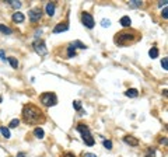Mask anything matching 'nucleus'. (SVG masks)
<instances>
[{
	"label": "nucleus",
	"instance_id": "obj_8",
	"mask_svg": "<svg viewBox=\"0 0 168 157\" xmlns=\"http://www.w3.org/2000/svg\"><path fill=\"white\" fill-rule=\"evenodd\" d=\"M123 142H125L126 145H129V146H132V147L139 146V140H137V139L135 137V136H130V135L123 136Z\"/></svg>",
	"mask_w": 168,
	"mask_h": 157
},
{
	"label": "nucleus",
	"instance_id": "obj_33",
	"mask_svg": "<svg viewBox=\"0 0 168 157\" xmlns=\"http://www.w3.org/2000/svg\"><path fill=\"white\" fill-rule=\"evenodd\" d=\"M18 157H27V156L24 154V153H20V154H18Z\"/></svg>",
	"mask_w": 168,
	"mask_h": 157
},
{
	"label": "nucleus",
	"instance_id": "obj_18",
	"mask_svg": "<svg viewBox=\"0 0 168 157\" xmlns=\"http://www.w3.org/2000/svg\"><path fill=\"white\" fill-rule=\"evenodd\" d=\"M74 56H76V48L70 43L67 48V58H74Z\"/></svg>",
	"mask_w": 168,
	"mask_h": 157
},
{
	"label": "nucleus",
	"instance_id": "obj_23",
	"mask_svg": "<svg viewBox=\"0 0 168 157\" xmlns=\"http://www.w3.org/2000/svg\"><path fill=\"white\" fill-rule=\"evenodd\" d=\"M142 4H143V3L140 1V0H132L130 3H129V6H130V7H140Z\"/></svg>",
	"mask_w": 168,
	"mask_h": 157
},
{
	"label": "nucleus",
	"instance_id": "obj_26",
	"mask_svg": "<svg viewBox=\"0 0 168 157\" xmlns=\"http://www.w3.org/2000/svg\"><path fill=\"white\" fill-rule=\"evenodd\" d=\"M101 25H102V27H104V28L109 27V25H111V21H109V20H108V18H104V20L101 21Z\"/></svg>",
	"mask_w": 168,
	"mask_h": 157
},
{
	"label": "nucleus",
	"instance_id": "obj_28",
	"mask_svg": "<svg viewBox=\"0 0 168 157\" xmlns=\"http://www.w3.org/2000/svg\"><path fill=\"white\" fill-rule=\"evenodd\" d=\"M83 157H97V154H94V153H84Z\"/></svg>",
	"mask_w": 168,
	"mask_h": 157
},
{
	"label": "nucleus",
	"instance_id": "obj_31",
	"mask_svg": "<svg viewBox=\"0 0 168 157\" xmlns=\"http://www.w3.org/2000/svg\"><path fill=\"white\" fill-rule=\"evenodd\" d=\"M158 6H160V7H163V6H164V7H165V6H167V1L164 0V1H161V3H160V4H158Z\"/></svg>",
	"mask_w": 168,
	"mask_h": 157
},
{
	"label": "nucleus",
	"instance_id": "obj_14",
	"mask_svg": "<svg viewBox=\"0 0 168 157\" xmlns=\"http://www.w3.org/2000/svg\"><path fill=\"white\" fill-rule=\"evenodd\" d=\"M34 135H35V137H37V139H43L45 132H43V129H42V128H35V129H34Z\"/></svg>",
	"mask_w": 168,
	"mask_h": 157
},
{
	"label": "nucleus",
	"instance_id": "obj_30",
	"mask_svg": "<svg viewBox=\"0 0 168 157\" xmlns=\"http://www.w3.org/2000/svg\"><path fill=\"white\" fill-rule=\"evenodd\" d=\"M0 59H4V51H0Z\"/></svg>",
	"mask_w": 168,
	"mask_h": 157
},
{
	"label": "nucleus",
	"instance_id": "obj_32",
	"mask_svg": "<svg viewBox=\"0 0 168 157\" xmlns=\"http://www.w3.org/2000/svg\"><path fill=\"white\" fill-rule=\"evenodd\" d=\"M64 157H74V154H73V153H66Z\"/></svg>",
	"mask_w": 168,
	"mask_h": 157
},
{
	"label": "nucleus",
	"instance_id": "obj_5",
	"mask_svg": "<svg viewBox=\"0 0 168 157\" xmlns=\"http://www.w3.org/2000/svg\"><path fill=\"white\" fill-rule=\"evenodd\" d=\"M32 48H34V51H35L39 56H45V55L48 54V48L42 39H35V41L32 42Z\"/></svg>",
	"mask_w": 168,
	"mask_h": 157
},
{
	"label": "nucleus",
	"instance_id": "obj_15",
	"mask_svg": "<svg viewBox=\"0 0 168 157\" xmlns=\"http://www.w3.org/2000/svg\"><path fill=\"white\" fill-rule=\"evenodd\" d=\"M0 33L4 34V35H10L13 33V30L10 27H7V25H3V24H0Z\"/></svg>",
	"mask_w": 168,
	"mask_h": 157
},
{
	"label": "nucleus",
	"instance_id": "obj_1",
	"mask_svg": "<svg viewBox=\"0 0 168 157\" xmlns=\"http://www.w3.org/2000/svg\"><path fill=\"white\" fill-rule=\"evenodd\" d=\"M42 116V112L39 111V108H37L35 105L28 104L22 108V118L27 124H37L39 118Z\"/></svg>",
	"mask_w": 168,
	"mask_h": 157
},
{
	"label": "nucleus",
	"instance_id": "obj_6",
	"mask_svg": "<svg viewBox=\"0 0 168 157\" xmlns=\"http://www.w3.org/2000/svg\"><path fill=\"white\" fill-rule=\"evenodd\" d=\"M28 17H30L31 22L39 21L41 17H42V10L39 9V7H34V9H31V10L28 11Z\"/></svg>",
	"mask_w": 168,
	"mask_h": 157
},
{
	"label": "nucleus",
	"instance_id": "obj_10",
	"mask_svg": "<svg viewBox=\"0 0 168 157\" xmlns=\"http://www.w3.org/2000/svg\"><path fill=\"white\" fill-rule=\"evenodd\" d=\"M55 9H56L55 3H48V4H46V14H48V16H49V17L55 16Z\"/></svg>",
	"mask_w": 168,
	"mask_h": 157
},
{
	"label": "nucleus",
	"instance_id": "obj_29",
	"mask_svg": "<svg viewBox=\"0 0 168 157\" xmlns=\"http://www.w3.org/2000/svg\"><path fill=\"white\" fill-rule=\"evenodd\" d=\"M167 13H168L167 7H164V10H163V17H164V18H165V20H167V18H168V14H167Z\"/></svg>",
	"mask_w": 168,
	"mask_h": 157
},
{
	"label": "nucleus",
	"instance_id": "obj_34",
	"mask_svg": "<svg viewBox=\"0 0 168 157\" xmlns=\"http://www.w3.org/2000/svg\"><path fill=\"white\" fill-rule=\"evenodd\" d=\"M1 100H3V98H1V97H0V103H1Z\"/></svg>",
	"mask_w": 168,
	"mask_h": 157
},
{
	"label": "nucleus",
	"instance_id": "obj_17",
	"mask_svg": "<svg viewBox=\"0 0 168 157\" xmlns=\"http://www.w3.org/2000/svg\"><path fill=\"white\" fill-rule=\"evenodd\" d=\"M0 133H1V135H3V137H6V139H10V137H11L10 130L7 129L6 126H1V128H0Z\"/></svg>",
	"mask_w": 168,
	"mask_h": 157
},
{
	"label": "nucleus",
	"instance_id": "obj_22",
	"mask_svg": "<svg viewBox=\"0 0 168 157\" xmlns=\"http://www.w3.org/2000/svg\"><path fill=\"white\" fill-rule=\"evenodd\" d=\"M18 125H20V119L16 118V119H11L10 124H9V126H10V128H17Z\"/></svg>",
	"mask_w": 168,
	"mask_h": 157
},
{
	"label": "nucleus",
	"instance_id": "obj_19",
	"mask_svg": "<svg viewBox=\"0 0 168 157\" xmlns=\"http://www.w3.org/2000/svg\"><path fill=\"white\" fill-rule=\"evenodd\" d=\"M7 60H9V63L11 65L13 69H17V67H18V60H17L16 58H13V56H11V58H7Z\"/></svg>",
	"mask_w": 168,
	"mask_h": 157
},
{
	"label": "nucleus",
	"instance_id": "obj_24",
	"mask_svg": "<svg viewBox=\"0 0 168 157\" xmlns=\"http://www.w3.org/2000/svg\"><path fill=\"white\" fill-rule=\"evenodd\" d=\"M161 66H163L164 70H167L168 69V58H163V60H161Z\"/></svg>",
	"mask_w": 168,
	"mask_h": 157
},
{
	"label": "nucleus",
	"instance_id": "obj_21",
	"mask_svg": "<svg viewBox=\"0 0 168 157\" xmlns=\"http://www.w3.org/2000/svg\"><path fill=\"white\" fill-rule=\"evenodd\" d=\"M7 3H9L13 9H20L21 7V3L20 1H16V0H7Z\"/></svg>",
	"mask_w": 168,
	"mask_h": 157
},
{
	"label": "nucleus",
	"instance_id": "obj_27",
	"mask_svg": "<svg viewBox=\"0 0 168 157\" xmlns=\"http://www.w3.org/2000/svg\"><path fill=\"white\" fill-rule=\"evenodd\" d=\"M73 107L76 111H80L81 109V104H80V101H73Z\"/></svg>",
	"mask_w": 168,
	"mask_h": 157
},
{
	"label": "nucleus",
	"instance_id": "obj_9",
	"mask_svg": "<svg viewBox=\"0 0 168 157\" xmlns=\"http://www.w3.org/2000/svg\"><path fill=\"white\" fill-rule=\"evenodd\" d=\"M69 30V25L67 24H58V25H55L53 28V34H59V33H64V31H67Z\"/></svg>",
	"mask_w": 168,
	"mask_h": 157
},
{
	"label": "nucleus",
	"instance_id": "obj_11",
	"mask_svg": "<svg viewBox=\"0 0 168 157\" xmlns=\"http://www.w3.org/2000/svg\"><path fill=\"white\" fill-rule=\"evenodd\" d=\"M25 20V17H24V14L22 13H18V11H16L14 14H13V21L14 22H22Z\"/></svg>",
	"mask_w": 168,
	"mask_h": 157
},
{
	"label": "nucleus",
	"instance_id": "obj_2",
	"mask_svg": "<svg viewBox=\"0 0 168 157\" xmlns=\"http://www.w3.org/2000/svg\"><path fill=\"white\" fill-rule=\"evenodd\" d=\"M77 130H79L80 133H81V137H83L84 143L87 145V146H93L95 143L94 137H93V135H91V132H90L88 126L84 124H79L77 125Z\"/></svg>",
	"mask_w": 168,
	"mask_h": 157
},
{
	"label": "nucleus",
	"instance_id": "obj_16",
	"mask_svg": "<svg viewBox=\"0 0 168 157\" xmlns=\"http://www.w3.org/2000/svg\"><path fill=\"white\" fill-rule=\"evenodd\" d=\"M158 54H160V52H158V49L156 48V46H151V49L148 51V56H150L151 59H156V58H158Z\"/></svg>",
	"mask_w": 168,
	"mask_h": 157
},
{
	"label": "nucleus",
	"instance_id": "obj_20",
	"mask_svg": "<svg viewBox=\"0 0 168 157\" xmlns=\"http://www.w3.org/2000/svg\"><path fill=\"white\" fill-rule=\"evenodd\" d=\"M72 45H73L74 48H80V49H87V45L83 42H80V41H74V42H72Z\"/></svg>",
	"mask_w": 168,
	"mask_h": 157
},
{
	"label": "nucleus",
	"instance_id": "obj_3",
	"mask_svg": "<svg viewBox=\"0 0 168 157\" xmlns=\"http://www.w3.org/2000/svg\"><path fill=\"white\" fill-rule=\"evenodd\" d=\"M133 39H135V34H133V33H129V31H122V33L116 34L115 38H114V41H115V43H118V45L125 46V45H127L129 42H132Z\"/></svg>",
	"mask_w": 168,
	"mask_h": 157
},
{
	"label": "nucleus",
	"instance_id": "obj_12",
	"mask_svg": "<svg viewBox=\"0 0 168 157\" xmlns=\"http://www.w3.org/2000/svg\"><path fill=\"white\" fill-rule=\"evenodd\" d=\"M125 96L129 98H136L137 96H139V91H137L136 88H129V90H126Z\"/></svg>",
	"mask_w": 168,
	"mask_h": 157
},
{
	"label": "nucleus",
	"instance_id": "obj_25",
	"mask_svg": "<svg viewBox=\"0 0 168 157\" xmlns=\"http://www.w3.org/2000/svg\"><path fill=\"white\" fill-rule=\"evenodd\" d=\"M104 147L106 150H111L112 149V142L111 140H104Z\"/></svg>",
	"mask_w": 168,
	"mask_h": 157
},
{
	"label": "nucleus",
	"instance_id": "obj_7",
	"mask_svg": "<svg viewBox=\"0 0 168 157\" xmlns=\"http://www.w3.org/2000/svg\"><path fill=\"white\" fill-rule=\"evenodd\" d=\"M81 21H83L84 24V27H87V28H94V18H93V16L90 14V13H83L81 14Z\"/></svg>",
	"mask_w": 168,
	"mask_h": 157
},
{
	"label": "nucleus",
	"instance_id": "obj_4",
	"mask_svg": "<svg viewBox=\"0 0 168 157\" xmlns=\"http://www.w3.org/2000/svg\"><path fill=\"white\" fill-rule=\"evenodd\" d=\"M41 103L45 107H53L58 104V97L53 93H43L41 96Z\"/></svg>",
	"mask_w": 168,
	"mask_h": 157
},
{
	"label": "nucleus",
	"instance_id": "obj_13",
	"mask_svg": "<svg viewBox=\"0 0 168 157\" xmlns=\"http://www.w3.org/2000/svg\"><path fill=\"white\" fill-rule=\"evenodd\" d=\"M130 24H132V20L129 18V16H123L121 18V25L122 27L127 28V27H130Z\"/></svg>",
	"mask_w": 168,
	"mask_h": 157
}]
</instances>
